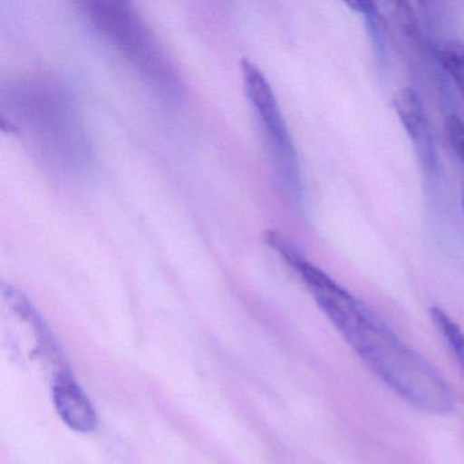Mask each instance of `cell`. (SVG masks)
Masks as SVG:
<instances>
[{
	"label": "cell",
	"mask_w": 464,
	"mask_h": 464,
	"mask_svg": "<svg viewBox=\"0 0 464 464\" xmlns=\"http://www.w3.org/2000/svg\"><path fill=\"white\" fill-rule=\"evenodd\" d=\"M265 241L303 279L339 335L390 390L420 411L434 415L452 412L455 399L450 384L379 314L309 262L281 233L270 230Z\"/></svg>",
	"instance_id": "obj_1"
},
{
	"label": "cell",
	"mask_w": 464,
	"mask_h": 464,
	"mask_svg": "<svg viewBox=\"0 0 464 464\" xmlns=\"http://www.w3.org/2000/svg\"><path fill=\"white\" fill-rule=\"evenodd\" d=\"M4 111L15 131L28 137L53 165L72 169L85 160V134L63 86L42 81L13 85L4 92Z\"/></svg>",
	"instance_id": "obj_2"
},
{
	"label": "cell",
	"mask_w": 464,
	"mask_h": 464,
	"mask_svg": "<svg viewBox=\"0 0 464 464\" xmlns=\"http://www.w3.org/2000/svg\"><path fill=\"white\" fill-rule=\"evenodd\" d=\"M83 14L92 25L140 75L160 88L176 85L172 67L162 55L142 18L123 2H88Z\"/></svg>",
	"instance_id": "obj_3"
},
{
	"label": "cell",
	"mask_w": 464,
	"mask_h": 464,
	"mask_svg": "<svg viewBox=\"0 0 464 464\" xmlns=\"http://www.w3.org/2000/svg\"><path fill=\"white\" fill-rule=\"evenodd\" d=\"M244 89L255 119L259 124L267 148L268 157L276 170L279 183L293 202H300L303 197L300 162L290 135L289 127L279 107L270 82L256 64L244 59L241 62Z\"/></svg>",
	"instance_id": "obj_4"
},
{
	"label": "cell",
	"mask_w": 464,
	"mask_h": 464,
	"mask_svg": "<svg viewBox=\"0 0 464 464\" xmlns=\"http://www.w3.org/2000/svg\"><path fill=\"white\" fill-rule=\"evenodd\" d=\"M393 108L411 140L423 175L434 183L439 179V154L422 100L411 88H404L393 97Z\"/></svg>",
	"instance_id": "obj_5"
},
{
	"label": "cell",
	"mask_w": 464,
	"mask_h": 464,
	"mask_svg": "<svg viewBox=\"0 0 464 464\" xmlns=\"http://www.w3.org/2000/svg\"><path fill=\"white\" fill-rule=\"evenodd\" d=\"M53 401L59 417L72 430L78 433L96 430L99 423L96 409L69 369H61L53 376Z\"/></svg>",
	"instance_id": "obj_6"
},
{
	"label": "cell",
	"mask_w": 464,
	"mask_h": 464,
	"mask_svg": "<svg viewBox=\"0 0 464 464\" xmlns=\"http://www.w3.org/2000/svg\"><path fill=\"white\" fill-rule=\"evenodd\" d=\"M347 6L362 15L377 63L384 64L387 56V25L379 7L368 0H354L349 2Z\"/></svg>",
	"instance_id": "obj_7"
},
{
	"label": "cell",
	"mask_w": 464,
	"mask_h": 464,
	"mask_svg": "<svg viewBox=\"0 0 464 464\" xmlns=\"http://www.w3.org/2000/svg\"><path fill=\"white\" fill-rule=\"evenodd\" d=\"M429 316L464 373V331L444 309L439 306L429 309Z\"/></svg>",
	"instance_id": "obj_8"
},
{
	"label": "cell",
	"mask_w": 464,
	"mask_h": 464,
	"mask_svg": "<svg viewBox=\"0 0 464 464\" xmlns=\"http://www.w3.org/2000/svg\"><path fill=\"white\" fill-rule=\"evenodd\" d=\"M437 61L460 91L464 99V43L459 40H447L437 47Z\"/></svg>",
	"instance_id": "obj_9"
},
{
	"label": "cell",
	"mask_w": 464,
	"mask_h": 464,
	"mask_svg": "<svg viewBox=\"0 0 464 464\" xmlns=\"http://www.w3.org/2000/svg\"><path fill=\"white\" fill-rule=\"evenodd\" d=\"M445 134L450 148L464 167V123L456 115H448L445 119Z\"/></svg>",
	"instance_id": "obj_10"
},
{
	"label": "cell",
	"mask_w": 464,
	"mask_h": 464,
	"mask_svg": "<svg viewBox=\"0 0 464 464\" xmlns=\"http://www.w3.org/2000/svg\"><path fill=\"white\" fill-rule=\"evenodd\" d=\"M463 206H464V191H463Z\"/></svg>",
	"instance_id": "obj_11"
}]
</instances>
